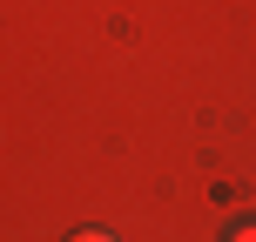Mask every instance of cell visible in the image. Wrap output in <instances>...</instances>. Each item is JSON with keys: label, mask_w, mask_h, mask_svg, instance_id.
<instances>
[{"label": "cell", "mask_w": 256, "mask_h": 242, "mask_svg": "<svg viewBox=\"0 0 256 242\" xmlns=\"http://www.w3.org/2000/svg\"><path fill=\"white\" fill-rule=\"evenodd\" d=\"M74 242H115V236H108V229H81Z\"/></svg>", "instance_id": "obj_1"}, {"label": "cell", "mask_w": 256, "mask_h": 242, "mask_svg": "<svg viewBox=\"0 0 256 242\" xmlns=\"http://www.w3.org/2000/svg\"><path fill=\"white\" fill-rule=\"evenodd\" d=\"M230 242H256V222H243V229H230Z\"/></svg>", "instance_id": "obj_2"}]
</instances>
